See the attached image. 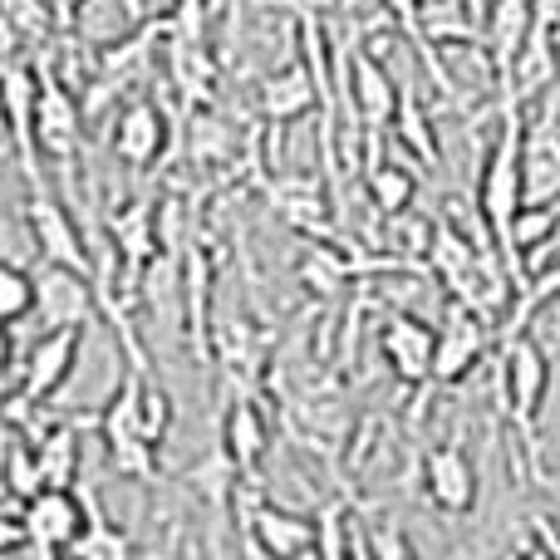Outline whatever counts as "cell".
<instances>
[{
	"instance_id": "6da1fadb",
	"label": "cell",
	"mask_w": 560,
	"mask_h": 560,
	"mask_svg": "<svg viewBox=\"0 0 560 560\" xmlns=\"http://www.w3.org/2000/svg\"><path fill=\"white\" fill-rule=\"evenodd\" d=\"M497 118L502 124H497L492 153H487L482 183H477V222H482L497 256L512 271V226L522 217V207L532 202L526 197V108H506Z\"/></svg>"
},
{
	"instance_id": "7a4b0ae2",
	"label": "cell",
	"mask_w": 560,
	"mask_h": 560,
	"mask_svg": "<svg viewBox=\"0 0 560 560\" xmlns=\"http://www.w3.org/2000/svg\"><path fill=\"white\" fill-rule=\"evenodd\" d=\"M546 388H551V359H546V349L532 339V329H522V335H502V354H497V394H502V408H506V418H512L516 443H522L536 482H541L536 418H541Z\"/></svg>"
},
{
	"instance_id": "3957f363",
	"label": "cell",
	"mask_w": 560,
	"mask_h": 560,
	"mask_svg": "<svg viewBox=\"0 0 560 560\" xmlns=\"http://www.w3.org/2000/svg\"><path fill=\"white\" fill-rule=\"evenodd\" d=\"M84 329L89 325H65V329H45V335L30 345L25 359H10V398H25V404H49L59 388L69 384L79 364V349H84Z\"/></svg>"
},
{
	"instance_id": "277c9868",
	"label": "cell",
	"mask_w": 560,
	"mask_h": 560,
	"mask_svg": "<svg viewBox=\"0 0 560 560\" xmlns=\"http://www.w3.org/2000/svg\"><path fill=\"white\" fill-rule=\"evenodd\" d=\"M84 522H89V502L84 492L74 497L69 487H39L35 497L20 502V526H25L30 556H69Z\"/></svg>"
},
{
	"instance_id": "5b68a950",
	"label": "cell",
	"mask_w": 560,
	"mask_h": 560,
	"mask_svg": "<svg viewBox=\"0 0 560 560\" xmlns=\"http://www.w3.org/2000/svg\"><path fill=\"white\" fill-rule=\"evenodd\" d=\"M39 280V300H35V315H39V329H65V325H89L94 310L104 305L98 295V276L94 271H79V266H59V261H45L35 271Z\"/></svg>"
},
{
	"instance_id": "8992f818",
	"label": "cell",
	"mask_w": 560,
	"mask_h": 560,
	"mask_svg": "<svg viewBox=\"0 0 560 560\" xmlns=\"http://www.w3.org/2000/svg\"><path fill=\"white\" fill-rule=\"evenodd\" d=\"M39 89H45V69L25 65L20 55H10L5 65V108H10V148L20 153V173L30 187L39 183V138H35V114H39Z\"/></svg>"
},
{
	"instance_id": "52a82bcc",
	"label": "cell",
	"mask_w": 560,
	"mask_h": 560,
	"mask_svg": "<svg viewBox=\"0 0 560 560\" xmlns=\"http://www.w3.org/2000/svg\"><path fill=\"white\" fill-rule=\"evenodd\" d=\"M378 349H384L388 369L404 388H428L433 384V359H438V329L428 319L394 310L378 329Z\"/></svg>"
},
{
	"instance_id": "ba28073f",
	"label": "cell",
	"mask_w": 560,
	"mask_h": 560,
	"mask_svg": "<svg viewBox=\"0 0 560 560\" xmlns=\"http://www.w3.org/2000/svg\"><path fill=\"white\" fill-rule=\"evenodd\" d=\"M423 497L443 516H467L477 506L482 482H477V467H472V457H467L463 438H453V443L433 447V453L423 457Z\"/></svg>"
},
{
	"instance_id": "9c48e42d",
	"label": "cell",
	"mask_w": 560,
	"mask_h": 560,
	"mask_svg": "<svg viewBox=\"0 0 560 560\" xmlns=\"http://www.w3.org/2000/svg\"><path fill=\"white\" fill-rule=\"evenodd\" d=\"M25 226H30V236H35V246H39V256H45V261L94 271V256H89V246H84V236H79L74 217H69L65 202H59V197H49L45 187H30Z\"/></svg>"
},
{
	"instance_id": "30bf717a",
	"label": "cell",
	"mask_w": 560,
	"mask_h": 560,
	"mask_svg": "<svg viewBox=\"0 0 560 560\" xmlns=\"http://www.w3.org/2000/svg\"><path fill=\"white\" fill-rule=\"evenodd\" d=\"M246 526V551L256 556H310L319 551V522L315 516H300V512H285V506H252V512L242 516Z\"/></svg>"
},
{
	"instance_id": "8fae6325",
	"label": "cell",
	"mask_w": 560,
	"mask_h": 560,
	"mask_svg": "<svg viewBox=\"0 0 560 560\" xmlns=\"http://www.w3.org/2000/svg\"><path fill=\"white\" fill-rule=\"evenodd\" d=\"M532 20H536V0H492V10H487L482 55H487V69H492L497 98L512 84V65H516V55H522L526 35H532Z\"/></svg>"
},
{
	"instance_id": "7c38bea8",
	"label": "cell",
	"mask_w": 560,
	"mask_h": 560,
	"mask_svg": "<svg viewBox=\"0 0 560 560\" xmlns=\"http://www.w3.org/2000/svg\"><path fill=\"white\" fill-rule=\"evenodd\" d=\"M487 354V315L457 305L447 310L443 329H438V359H433V384H457L467 378Z\"/></svg>"
},
{
	"instance_id": "4fadbf2b",
	"label": "cell",
	"mask_w": 560,
	"mask_h": 560,
	"mask_svg": "<svg viewBox=\"0 0 560 560\" xmlns=\"http://www.w3.org/2000/svg\"><path fill=\"white\" fill-rule=\"evenodd\" d=\"M319 104H325V94H319V79H315V69L305 65V55H300L295 65H285L280 74H266L261 94H256V114H261L271 128L300 124V118Z\"/></svg>"
},
{
	"instance_id": "5bb4252c",
	"label": "cell",
	"mask_w": 560,
	"mask_h": 560,
	"mask_svg": "<svg viewBox=\"0 0 560 560\" xmlns=\"http://www.w3.org/2000/svg\"><path fill=\"white\" fill-rule=\"evenodd\" d=\"M79 128H84V114H79V98L69 94L65 79H55L45 69V89H39V114H35V138L39 153H49L55 163H69L79 148Z\"/></svg>"
},
{
	"instance_id": "9a60e30c",
	"label": "cell",
	"mask_w": 560,
	"mask_h": 560,
	"mask_svg": "<svg viewBox=\"0 0 560 560\" xmlns=\"http://www.w3.org/2000/svg\"><path fill=\"white\" fill-rule=\"evenodd\" d=\"M222 453L232 457L242 477H252L256 467L266 463V453H271V423H266L261 404H256L246 388L226 404V413H222Z\"/></svg>"
},
{
	"instance_id": "2e32d148",
	"label": "cell",
	"mask_w": 560,
	"mask_h": 560,
	"mask_svg": "<svg viewBox=\"0 0 560 560\" xmlns=\"http://www.w3.org/2000/svg\"><path fill=\"white\" fill-rule=\"evenodd\" d=\"M526 197H532V202H551V197H560V118H556V98L541 108L536 124H526Z\"/></svg>"
},
{
	"instance_id": "e0dca14e",
	"label": "cell",
	"mask_w": 560,
	"mask_h": 560,
	"mask_svg": "<svg viewBox=\"0 0 560 560\" xmlns=\"http://www.w3.org/2000/svg\"><path fill=\"white\" fill-rule=\"evenodd\" d=\"M167 148V118L158 104H148V98H133V104L118 114L114 124V153L124 158L128 167H148L158 163Z\"/></svg>"
},
{
	"instance_id": "ac0fdd59",
	"label": "cell",
	"mask_w": 560,
	"mask_h": 560,
	"mask_svg": "<svg viewBox=\"0 0 560 560\" xmlns=\"http://www.w3.org/2000/svg\"><path fill=\"white\" fill-rule=\"evenodd\" d=\"M384 5V15H388V25L398 30V35L408 39V45L418 49V59H423V69L433 74V84L443 89L447 98L457 94V84H453V74L443 69V59H438V45L423 35V0H378Z\"/></svg>"
},
{
	"instance_id": "d6986e66",
	"label": "cell",
	"mask_w": 560,
	"mask_h": 560,
	"mask_svg": "<svg viewBox=\"0 0 560 560\" xmlns=\"http://www.w3.org/2000/svg\"><path fill=\"white\" fill-rule=\"evenodd\" d=\"M354 256L349 252H339V246H329V242H315V246H305V256L295 261V280L305 290H315V295H339V290L354 280Z\"/></svg>"
},
{
	"instance_id": "ffe728a7",
	"label": "cell",
	"mask_w": 560,
	"mask_h": 560,
	"mask_svg": "<svg viewBox=\"0 0 560 560\" xmlns=\"http://www.w3.org/2000/svg\"><path fill=\"white\" fill-rule=\"evenodd\" d=\"M364 187H369V202H374L378 217L408 212V207H413V197H418V177L408 173L404 163H394V158H369Z\"/></svg>"
},
{
	"instance_id": "44dd1931",
	"label": "cell",
	"mask_w": 560,
	"mask_h": 560,
	"mask_svg": "<svg viewBox=\"0 0 560 560\" xmlns=\"http://www.w3.org/2000/svg\"><path fill=\"white\" fill-rule=\"evenodd\" d=\"M271 202L280 207V217H285L295 232H305V236L325 232V197H319V187L310 183V177H280L271 187Z\"/></svg>"
},
{
	"instance_id": "7402d4cb",
	"label": "cell",
	"mask_w": 560,
	"mask_h": 560,
	"mask_svg": "<svg viewBox=\"0 0 560 560\" xmlns=\"http://www.w3.org/2000/svg\"><path fill=\"white\" fill-rule=\"evenodd\" d=\"M79 428H94V423H69L55 428V433H39L35 453H39V472H45V487H74L79 482Z\"/></svg>"
},
{
	"instance_id": "603a6c76",
	"label": "cell",
	"mask_w": 560,
	"mask_h": 560,
	"mask_svg": "<svg viewBox=\"0 0 560 560\" xmlns=\"http://www.w3.org/2000/svg\"><path fill=\"white\" fill-rule=\"evenodd\" d=\"M79 492H84V502H89V522H84V532H79V541L69 546V556L74 560H124L128 551H133L128 536L98 512V497L89 492V487H79Z\"/></svg>"
},
{
	"instance_id": "cb8c5ba5",
	"label": "cell",
	"mask_w": 560,
	"mask_h": 560,
	"mask_svg": "<svg viewBox=\"0 0 560 560\" xmlns=\"http://www.w3.org/2000/svg\"><path fill=\"white\" fill-rule=\"evenodd\" d=\"M394 138L408 148V153L418 158V163L428 167H443V153H438V138H433V124H428L423 104H418L413 84H404V94H398V118H394Z\"/></svg>"
},
{
	"instance_id": "d4e9b609",
	"label": "cell",
	"mask_w": 560,
	"mask_h": 560,
	"mask_svg": "<svg viewBox=\"0 0 560 560\" xmlns=\"http://www.w3.org/2000/svg\"><path fill=\"white\" fill-rule=\"evenodd\" d=\"M212 354H217V364H222L226 374H236V369H242V374L252 378L256 364H261V339L252 335V325H246V319H222V325L212 329Z\"/></svg>"
},
{
	"instance_id": "484cf974",
	"label": "cell",
	"mask_w": 560,
	"mask_h": 560,
	"mask_svg": "<svg viewBox=\"0 0 560 560\" xmlns=\"http://www.w3.org/2000/svg\"><path fill=\"white\" fill-rule=\"evenodd\" d=\"M551 300H560V256L551 266H536V271H532L526 290L512 300V310H506V329H502V335H522V329H532V315H536V310H546Z\"/></svg>"
},
{
	"instance_id": "4316f807",
	"label": "cell",
	"mask_w": 560,
	"mask_h": 560,
	"mask_svg": "<svg viewBox=\"0 0 560 560\" xmlns=\"http://www.w3.org/2000/svg\"><path fill=\"white\" fill-rule=\"evenodd\" d=\"M35 300H39L35 271H25V266H15V261L0 266V315H5L10 329H15L25 315H35Z\"/></svg>"
},
{
	"instance_id": "83f0119b",
	"label": "cell",
	"mask_w": 560,
	"mask_h": 560,
	"mask_svg": "<svg viewBox=\"0 0 560 560\" xmlns=\"http://www.w3.org/2000/svg\"><path fill=\"white\" fill-rule=\"evenodd\" d=\"M49 25H55V15H49L45 0H5V30L10 39L15 35H49Z\"/></svg>"
},
{
	"instance_id": "f1b7e54d",
	"label": "cell",
	"mask_w": 560,
	"mask_h": 560,
	"mask_svg": "<svg viewBox=\"0 0 560 560\" xmlns=\"http://www.w3.org/2000/svg\"><path fill=\"white\" fill-rule=\"evenodd\" d=\"M167 428H173V398H167V388H158L153 378H148L143 384V438L163 447Z\"/></svg>"
},
{
	"instance_id": "f546056e",
	"label": "cell",
	"mask_w": 560,
	"mask_h": 560,
	"mask_svg": "<svg viewBox=\"0 0 560 560\" xmlns=\"http://www.w3.org/2000/svg\"><path fill=\"white\" fill-rule=\"evenodd\" d=\"M532 541H522V551H541V556H560V532L551 522H541V516H536L532 522Z\"/></svg>"
},
{
	"instance_id": "4dcf8cb0",
	"label": "cell",
	"mask_w": 560,
	"mask_h": 560,
	"mask_svg": "<svg viewBox=\"0 0 560 560\" xmlns=\"http://www.w3.org/2000/svg\"><path fill=\"white\" fill-rule=\"evenodd\" d=\"M45 5H49V15H55V25L69 30V25H74V15L84 10V0H45Z\"/></svg>"
},
{
	"instance_id": "1f68e13d",
	"label": "cell",
	"mask_w": 560,
	"mask_h": 560,
	"mask_svg": "<svg viewBox=\"0 0 560 560\" xmlns=\"http://www.w3.org/2000/svg\"><path fill=\"white\" fill-rule=\"evenodd\" d=\"M118 10H124L128 20H143V10H148V0H114Z\"/></svg>"
},
{
	"instance_id": "d6a6232c",
	"label": "cell",
	"mask_w": 560,
	"mask_h": 560,
	"mask_svg": "<svg viewBox=\"0 0 560 560\" xmlns=\"http://www.w3.org/2000/svg\"><path fill=\"white\" fill-rule=\"evenodd\" d=\"M467 10H472V15L487 25V10H492V0H467Z\"/></svg>"
}]
</instances>
